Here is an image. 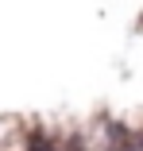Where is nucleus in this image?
Wrapping results in <instances>:
<instances>
[{
  "instance_id": "f257e3e1",
  "label": "nucleus",
  "mask_w": 143,
  "mask_h": 151,
  "mask_svg": "<svg viewBox=\"0 0 143 151\" xmlns=\"http://www.w3.org/2000/svg\"><path fill=\"white\" fill-rule=\"evenodd\" d=\"M27 151H54V143H50V139H43V136H35Z\"/></svg>"
}]
</instances>
